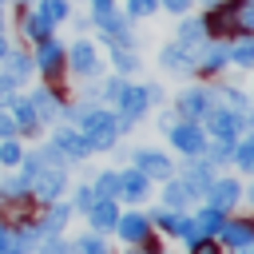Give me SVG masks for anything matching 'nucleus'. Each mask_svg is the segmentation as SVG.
Here are the masks:
<instances>
[{
  "label": "nucleus",
  "instance_id": "f257e3e1",
  "mask_svg": "<svg viewBox=\"0 0 254 254\" xmlns=\"http://www.w3.org/2000/svg\"><path fill=\"white\" fill-rule=\"evenodd\" d=\"M24 187H32L36 198L52 202V198H60V190H64V171H60V167H44V163H28Z\"/></svg>",
  "mask_w": 254,
  "mask_h": 254
},
{
  "label": "nucleus",
  "instance_id": "f03ea898",
  "mask_svg": "<svg viewBox=\"0 0 254 254\" xmlns=\"http://www.w3.org/2000/svg\"><path fill=\"white\" fill-rule=\"evenodd\" d=\"M115 135H119V119L115 115H107V111H87L83 115V139H87L91 151L95 147H111Z\"/></svg>",
  "mask_w": 254,
  "mask_h": 254
},
{
  "label": "nucleus",
  "instance_id": "7ed1b4c3",
  "mask_svg": "<svg viewBox=\"0 0 254 254\" xmlns=\"http://www.w3.org/2000/svg\"><path fill=\"white\" fill-rule=\"evenodd\" d=\"M171 139H175V147L187 151V155H198V151H202V131H198L194 123H179V127H171Z\"/></svg>",
  "mask_w": 254,
  "mask_h": 254
},
{
  "label": "nucleus",
  "instance_id": "20e7f679",
  "mask_svg": "<svg viewBox=\"0 0 254 254\" xmlns=\"http://www.w3.org/2000/svg\"><path fill=\"white\" fill-rule=\"evenodd\" d=\"M147 103H151L147 87H119V111H123V119H135Z\"/></svg>",
  "mask_w": 254,
  "mask_h": 254
},
{
  "label": "nucleus",
  "instance_id": "39448f33",
  "mask_svg": "<svg viewBox=\"0 0 254 254\" xmlns=\"http://www.w3.org/2000/svg\"><path fill=\"white\" fill-rule=\"evenodd\" d=\"M60 64H64V48H60L56 40H44V44H40V56H36V67L48 71V75H56Z\"/></svg>",
  "mask_w": 254,
  "mask_h": 254
},
{
  "label": "nucleus",
  "instance_id": "423d86ee",
  "mask_svg": "<svg viewBox=\"0 0 254 254\" xmlns=\"http://www.w3.org/2000/svg\"><path fill=\"white\" fill-rule=\"evenodd\" d=\"M56 147H60V151H64L67 159H83V155L91 151V147H87V139H83L79 131H67V127H64L60 135H56Z\"/></svg>",
  "mask_w": 254,
  "mask_h": 254
},
{
  "label": "nucleus",
  "instance_id": "0eeeda50",
  "mask_svg": "<svg viewBox=\"0 0 254 254\" xmlns=\"http://www.w3.org/2000/svg\"><path fill=\"white\" fill-rule=\"evenodd\" d=\"M234 198H238V183H234V179L210 183V206H214V210H226V206H234Z\"/></svg>",
  "mask_w": 254,
  "mask_h": 254
},
{
  "label": "nucleus",
  "instance_id": "6e6552de",
  "mask_svg": "<svg viewBox=\"0 0 254 254\" xmlns=\"http://www.w3.org/2000/svg\"><path fill=\"white\" fill-rule=\"evenodd\" d=\"M95 24L119 44L123 40V32H127V16H119V12H111V8H103V12H95Z\"/></svg>",
  "mask_w": 254,
  "mask_h": 254
},
{
  "label": "nucleus",
  "instance_id": "1a4fd4ad",
  "mask_svg": "<svg viewBox=\"0 0 254 254\" xmlns=\"http://www.w3.org/2000/svg\"><path fill=\"white\" fill-rule=\"evenodd\" d=\"M71 67H75V71H83V75H91V71L99 67V60H95V48H91L87 40H79V44L71 48Z\"/></svg>",
  "mask_w": 254,
  "mask_h": 254
},
{
  "label": "nucleus",
  "instance_id": "9d476101",
  "mask_svg": "<svg viewBox=\"0 0 254 254\" xmlns=\"http://www.w3.org/2000/svg\"><path fill=\"white\" fill-rule=\"evenodd\" d=\"M28 71H32V64L24 56H8L4 52V67H0V79L4 83H20V79H28Z\"/></svg>",
  "mask_w": 254,
  "mask_h": 254
},
{
  "label": "nucleus",
  "instance_id": "9b49d317",
  "mask_svg": "<svg viewBox=\"0 0 254 254\" xmlns=\"http://www.w3.org/2000/svg\"><path fill=\"white\" fill-rule=\"evenodd\" d=\"M210 131H214L218 139H234V131H238V115L214 107V111H210Z\"/></svg>",
  "mask_w": 254,
  "mask_h": 254
},
{
  "label": "nucleus",
  "instance_id": "f8f14e48",
  "mask_svg": "<svg viewBox=\"0 0 254 254\" xmlns=\"http://www.w3.org/2000/svg\"><path fill=\"white\" fill-rule=\"evenodd\" d=\"M139 171L167 179V175H171V163H167V155H159V151H139Z\"/></svg>",
  "mask_w": 254,
  "mask_h": 254
},
{
  "label": "nucleus",
  "instance_id": "ddd939ff",
  "mask_svg": "<svg viewBox=\"0 0 254 254\" xmlns=\"http://www.w3.org/2000/svg\"><path fill=\"white\" fill-rule=\"evenodd\" d=\"M222 242H230V246H250V242H254V226H250V222H222Z\"/></svg>",
  "mask_w": 254,
  "mask_h": 254
},
{
  "label": "nucleus",
  "instance_id": "4468645a",
  "mask_svg": "<svg viewBox=\"0 0 254 254\" xmlns=\"http://www.w3.org/2000/svg\"><path fill=\"white\" fill-rule=\"evenodd\" d=\"M119 194H127V198H143V194H147V175H143V171H127V175H119Z\"/></svg>",
  "mask_w": 254,
  "mask_h": 254
},
{
  "label": "nucleus",
  "instance_id": "2eb2a0df",
  "mask_svg": "<svg viewBox=\"0 0 254 254\" xmlns=\"http://www.w3.org/2000/svg\"><path fill=\"white\" fill-rule=\"evenodd\" d=\"M115 222H119V230H123L127 242H143L147 238V218L143 214H127V218H115Z\"/></svg>",
  "mask_w": 254,
  "mask_h": 254
},
{
  "label": "nucleus",
  "instance_id": "dca6fc26",
  "mask_svg": "<svg viewBox=\"0 0 254 254\" xmlns=\"http://www.w3.org/2000/svg\"><path fill=\"white\" fill-rule=\"evenodd\" d=\"M24 36L28 40H36V44H44V40H52V24L36 12V16H24Z\"/></svg>",
  "mask_w": 254,
  "mask_h": 254
},
{
  "label": "nucleus",
  "instance_id": "f3484780",
  "mask_svg": "<svg viewBox=\"0 0 254 254\" xmlns=\"http://www.w3.org/2000/svg\"><path fill=\"white\" fill-rule=\"evenodd\" d=\"M202 28H210V32H218V36H222V32H238V28H234V4H226V8H218V12H214V16L206 20V24H202Z\"/></svg>",
  "mask_w": 254,
  "mask_h": 254
},
{
  "label": "nucleus",
  "instance_id": "a211bd4d",
  "mask_svg": "<svg viewBox=\"0 0 254 254\" xmlns=\"http://www.w3.org/2000/svg\"><path fill=\"white\" fill-rule=\"evenodd\" d=\"M234 28L238 32H254V0H234Z\"/></svg>",
  "mask_w": 254,
  "mask_h": 254
},
{
  "label": "nucleus",
  "instance_id": "6ab92c4d",
  "mask_svg": "<svg viewBox=\"0 0 254 254\" xmlns=\"http://www.w3.org/2000/svg\"><path fill=\"white\" fill-rule=\"evenodd\" d=\"M163 64H167L171 71H187V67H190V56H187L183 44H171V48H163Z\"/></svg>",
  "mask_w": 254,
  "mask_h": 254
},
{
  "label": "nucleus",
  "instance_id": "aec40b11",
  "mask_svg": "<svg viewBox=\"0 0 254 254\" xmlns=\"http://www.w3.org/2000/svg\"><path fill=\"white\" fill-rule=\"evenodd\" d=\"M179 111L183 115H202L206 111V91H183V99H179Z\"/></svg>",
  "mask_w": 254,
  "mask_h": 254
},
{
  "label": "nucleus",
  "instance_id": "412c9836",
  "mask_svg": "<svg viewBox=\"0 0 254 254\" xmlns=\"http://www.w3.org/2000/svg\"><path fill=\"white\" fill-rule=\"evenodd\" d=\"M226 60H234V64H242V67H254V36H242V40L234 44V52H226Z\"/></svg>",
  "mask_w": 254,
  "mask_h": 254
},
{
  "label": "nucleus",
  "instance_id": "4be33fe9",
  "mask_svg": "<svg viewBox=\"0 0 254 254\" xmlns=\"http://www.w3.org/2000/svg\"><path fill=\"white\" fill-rule=\"evenodd\" d=\"M115 218H119V214H115V206H111L107 198H99V202L91 206V222H95L99 230H107V226H115Z\"/></svg>",
  "mask_w": 254,
  "mask_h": 254
},
{
  "label": "nucleus",
  "instance_id": "5701e85b",
  "mask_svg": "<svg viewBox=\"0 0 254 254\" xmlns=\"http://www.w3.org/2000/svg\"><path fill=\"white\" fill-rule=\"evenodd\" d=\"M40 16H44L48 24L67 20V0H40Z\"/></svg>",
  "mask_w": 254,
  "mask_h": 254
},
{
  "label": "nucleus",
  "instance_id": "b1692460",
  "mask_svg": "<svg viewBox=\"0 0 254 254\" xmlns=\"http://www.w3.org/2000/svg\"><path fill=\"white\" fill-rule=\"evenodd\" d=\"M202 32H206L202 20H187V24L179 28V44H183V48H194V44L202 40Z\"/></svg>",
  "mask_w": 254,
  "mask_h": 254
},
{
  "label": "nucleus",
  "instance_id": "393cba45",
  "mask_svg": "<svg viewBox=\"0 0 254 254\" xmlns=\"http://www.w3.org/2000/svg\"><path fill=\"white\" fill-rule=\"evenodd\" d=\"M226 64V48L222 44H210L206 52H202V60H198V67H206V71H214V67H222Z\"/></svg>",
  "mask_w": 254,
  "mask_h": 254
},
{
  "label": "nucleus",
  "instance_id": "a878e982",
  "mask_svg": "<svg viewBox=\"0 0 254 254\" xmlns=\"http://www.w3.org/2000/svg\"><path fill=\"white\" fill-rule=\"evenodd\" d=\"M32 107H36V115H40V119L60 111V103H56V95H52V91H36V95H32Z\"/></svg>",
  "mask_w": 254,
  "mask_h": 254
},
{
  "label": "nucleus",
  "instance_id": "bb28decb",
  "mask_svg": "<svg viewBox=\"0 0 254 254\" xmlns=\"http://www.w3.org/2000/svg\"><path fill=\"white\" fill-rule=\"evenodd\" d=\"M40 123V115H36V107H32V99H24V103H16V127H36Z\"/></svg>",
  "mask_w": 254,
  "mask_h": 254
},
{
  "label": "nucleus",
  "instance_id": "cd10ccee",
  "mask_svg": "<svg viewBox=\"0 0 254 254\" xmlns=\"http://www.w3.org/2000/svg\"><path fill=\"white\" fill-rule=\"evenodd\" d=\"M194 222H198V230H222V210H214V206H210V210H202Z\"/></svg>",
  "mask_w": 254,
  "mask_h": 254
},
{
  "label": "nucleus",
  "instance_id": "c85d7f7f",
  "mask_svg": "<svg viewBox=\"0 0 254 254\" xmlns=\"http://www.w3.org/2000/svg\"><path fill=\"white\" fill-rule=\"evenodd\" d=\"M175 234H183V238H190V242H198V238H202V230H198V222H194V218H179V222H175Z\"/></svg>",
  "mask_w": 254,
  "mask_h": 254
},
{
  "label": "nucleus",
  "instance_id": "c756f323",
  "mask_svg": "<svg viewBox=\"0 0 254 254\" xmlns=\"http://www.w3.org/2000/svg\"><path fill=\"white\" fill-rule=\"evenodd\" d=\"M159 8V0H127V16H151Z\"/></svg>",
  "mask_w": 254,
  "mask_h": 254
},
{
  "label": "nucleus",
  "instance_id": "7c9ffc66",
  "mask_svg": "<svg viewBox=\"0 0 254 254\" xmlns=\"http://www.w3.org/2000/svg\"><path fill=\"white\" fill-rule=\"evenodd\" d=\"M115 190H119V175H99L95 194H99V198H107V194H115Z\"/></svg>",
  "mask_w": 254,
  "mask_h": 254
},
{
  "label": "nucleus",
  "instance_id": "2f4dec72",
  "mask_svg": "<svg viewBox=\"0 0 254 254\" xmlns=\"http://www.w3.org/2000/svg\"><path fill=\"white\" fill-rule=\"evenodd\" d=\"M187 194H190V190H187L183 183H171V187H167V202H171V206H183Z\"/></svg>",
  "mask_w": 254,
  "mask_h": 254
},
{
  "label": "nucleus",
  "instance_id": "473e14b6",
  "mask_svg": "<svg viewBox=\"0 0 254 254\" xmlns=\"http://www.w3.org/2000/svg\"><path fill=\"white\" fill-rule=\"evenodd\" d=\"M234 159H238V167H246V171H254V139H250V143H242Z\"/></svg>",
  "mask_w": 254,
  "mask_h": 254
},
{
  "label": "nucleus",
  "instance_id": "72a5a7b5",
  "mask_svg": "<svg viewBox=\"0 0 254 254\" xmlns=\"http://www.w3.org/2000/svg\"><path fill=\"white\" fill-rule=\"evenodd\" d=\"M115 64H119V71H135V67H139V60H135L131 52H123V48L115 52Z\"/></svg>",
  "mask_w": 254,
  "mask_h": 254
},
{
  "label": "nucleus",
  "instance_id": "f704fd0d",
  "mask_svg": "<svg viewBox=\"0 0 254 254\" xmlns=\"http://www.w3.org/2000/svg\"><path fill=\"white\" fill-rule=\"evenodd\" d=\"M0 163H8V167L20 163V147H16V143H4V147H0Z\"/></svg>",
  "mask_w": 254,
  "mask_h": 254
},
{
  "label": "nucleus",
  "instance_id": "c9c22d12",
  "mask_svg": "<svg viewBox=\"0 0 254 254\" xmlns=\"http://www.w3.org/2000/svg\"><path fill=\"white\" fill-rule=\"evenodd\" d=\"M64 222H67V206H56V210H52V218H48L44 226H48V230H56V226H64Z\"/></svg>",
  "mask_w": 254,
  "mask_h": 254
},
{
  "label": "nucleus",
  "instance_id": "e433bc0d",
  "mask_svg": "<svg viewBox=\"0 0 254 254\" xmlns=\"http://www.w3.org/2000/svg\"><path fill=\"white\" fill-rule=\"evenodd\" d=\"M79 250H83V254H107L99 238H83V242H79Z\"/></svg>",
  "mask_w": 254,
  "mask_h": 254
},
{
  "label": "nucleus",
  "instance_id": "4c0bfd02",
  "mask_svg": "<svg viewBox=\"0 0 254 254\" xmlns=\"http://www.w3.org/2000/svg\"><path fill=\"white\" fill-rule=\"evenodd\" d=\"M155 222H159L163 230H175V222H179V214H171V210H163V214H155Z\"/></svg>",
  "mask_w": 254,
  "mask_h": 254
},
{
  "label": "nucleus",
  "instance_id": "58836bf2",
  "mask_svg": "<svg viewBox=\"0 0 254 254\" xmlns=\"http://www.w3.org/2000/svg\"><path fill=\"white\" fill-rule=\"evenodd\" d=\"M12 131H16V119H12V115H4V111H0V135H4V139H8V135H12Z\"/></svg>",
  "mask_w": 254,
  "mask_h": 254
},
{
  "label": "nucleus",
  "instance_id": "ea45409f",
  "mask_svg": "<svg viewBox=\"0 0 254 254\" xmlns=\"http://www.w3.org/2000/svg\"><path fill=\"white\" fill-rule=\"evenodd\" d=\"M190 246H194L190 254H218V246H214V242H202V238H198V242H190Z\"/></svg>",
  "mask_w": 254,
  "mask_h": 254
},
{
  "label": "nucleus",
  "instance_id": "a19ab883",
  "mask_svg": "<svg viewBox=\"0 0 254 254\" xmlns=\"http://www.w3.org/2000/svg\"><path fill=\"white\" fill-rule=\"evenodd\" d=\"M187 4L190 0H163V8H171V12H187Z\"/></svg>",
  "mask_w": 254,
  "mask_h": 254
},
{
  "label": "nucleus",
  "instance_id": "79ce46f5",
  "mask_svg": "<svg viewBox=\"0 0 254 254\" xmlns=\"http://www.w3.org/2000/svg\"><path fill=\"white\" fill-rule=\"evenodd\" d=\"M79 206H87V210H91V206H95V190H83V194H79Z\"/></svg>",
  "mask_w": 254,
  "mask_h": 254
},
{
  "label": "nucleus",
  "instance_id": "37998d69",
  "mask_svg": "<svg viewBox=\"0 0 254 254\" xmlns=\"http://www.w3.org/2000/svg\"><path fill=\"white\" fill-rule=\"evenodd\" d=\"M48 254H67V246H64V242H52V246H48Z\"/></svg>",
  "mask_w": 254,
  "mask_h": 254
},
{
  "label": "nucleus",
  "instance_id": "c03bdc74",
  "mask_svg": "<svg viewBox=\"0 0 254 254\" xmlns=\"http://www.w3.org/2000/svg\"><path fill=\"white\" fill-rule=\"evenodd\" d=\"M95 4V12H103V8H111V0H91Z\"/></svg>",
  "mask_w": 254,
  "mask_h": 254
},
{
  "label": "nucleus",
  "instance_id": "a18cd8bd",
  "mask_svg": "<svg viewBox=\"0 0 254 254\" xmlns=\"http://www.w3.org/2000/svg\"><path fill=\"white\" fill-rule=\"evenodd\" d=\"M4 99H8V83L0 79V103H4Z\"/></svg>",
  "mask_w": 254,
  "mask_h": 254
},
{
  "label": "nucleus",
  "instance_id": "49530a36",
  "mask_svg": "<svg viewBox=\"0 0 254 254\" xmlns=\"http://www.w3.org/2000/svg\"><path fill=\"white\" fill-rule=\"evenodd\" d=\"M4 246H8V234H4V226H0V250H4Z\"/></svg>",
  "mask_w": 254,
  "mask_h": 254
},
{
  "label": "nucleus",
  "instance_id": "de8ad7c7",
  "mask_svg": "<svg viewBox=\"0 0 254 254\" xmlns=\"http://www.w3.org/2000/svg\"><path fill=\"white\" fill-rule=\"evenodd\" d=\"M4 52H8V48H4V40H0V60H4Z\"/></svg>",
  "mask_w": 254,
  "mask_h": 254
},
{
  "label": "nucleus",
  "instance_id": "09e8293b",
  "mask_svg": "<svg viewBox=\"0 0 254 254\" xmlns=\"http://www.w3.org/2000/svg\"><path fill=\"white\" fill-rule=\"evenodd\" d=\"M0 254H16V250H0Z\"/></svg>",
  "mask_w": 254,
  "mask_h": 254
},
{
  "label": "nucleus",
  "instance_id": "8fccbe9b",
  "mask_svg": "<svg viewBox=\"0 0 254 254\" xmlns=\"http://www.w3.org/2000/svg\"><path fill=\"white\" fill-rule=\"evenodd\" d=\"M242 254H254V250H242Z\"/></svg>",
  "mask_w": 254,
  "mask_h": 254
},
{
  "label": "nucleus",
  "instance_id": "3c124183",
  "mask_svg": "<svg viewBox=\"0 0 254 254\" xmlns=\"http://www.w3.org/2000/svg\"><path fill=\"white\" fill-rule=\"evenodd\" d=\"M0 20H4V12H0Z\"/></svg>",
  "mask_w": 254,
  "mask_h": 254
},
{
  "label": "nucleus",
  "instance_id": "603ef678",
  "mask_svg": "<svg viewBox=\"0 0 254 254\" xmlns=\"http://www.w3.org/2000/svg\"><path fill=\"white\" fill-rule=\"evenodd\" d=\"M250 194H254V190H250Z\"/></svg>",
  "mask_w": 254,
  "mask_h": 254
},
{
  "label": "nucleus",
  "instance_id": "864d4df0",
  "mask_svg": "<svg viewBox=\"0 0 254 254\" xmlns=\"http://www.w3.org/2000/svg\"><path fill=\"white\" fill-rule=\"evenodd\" d=\"M143 254H147V250H143Z\"/></svg>",
  "mask_w": 254,
  "mask_h": 254
}]
</instances>
